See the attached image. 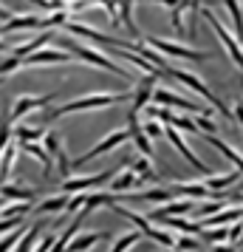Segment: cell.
<instances>
[{
  "label": "cell",
  "instance_id": "cell-34",
  "mask_svg": "<svg viewBox=\"0 0 243 252\" xmlns=\"http://www.w3.org/2000/svg\"><path fill=\"white\" fill-rule=\"evenodd\" d=\"M34 241H37V227L26 229L23 235L17 238V247H14V252H31V250H34Z\"/></svg>",
  "mask_w": 243,
  "mask_h": 252
},
{
  "label": "cell",
  "instance_id": "cell-30",
  "mask_svg": "<svg viewBox=\"0 0 243 252\" xmlns=\"http://www.w3.org/2000/svg\"><path fill=\"white\" fill-rule=\"evenodd\" d=\"M12 136H17L20 142H37V139H43L46 136V130L37 125V127H31V125H17V127H12Z\"/></svg>",
  "mask_w": 243,
  "mask_h": 252
},
{
  "label": "cell",
  "instance_id": "cell-21",
  "mask_svg": "<svg viewBox=\"0 0 243 252\" xmlns=\"http://www.w3.org/2000/svg\"><path fill=\"white\" fill-rule=\"evenodd\" d=\"M105 235L102 232H85V235H74V238L65 244V252H88L91 247H96Z\"/></svg>",
  "mask_w": 243,
  "mask_h": 252
},
{
  "label": "cell",
  "instance_id": "cell-25",
  "mask_svg": "<svg viewBox=\"0 0 243 252\" xmlns=\"http://www.w3.org/2000/svg\"><path fill=\"white\" fill-rule=\"evenodd\" d=\"M14 159H17V145L9 142L6 148L0 150V182H9V173L14 167Z\"/></svg>",
  "mask_w": 243,
  "mask_h": 252
},
{
  "label": "cell",
  "instance_id": "cell-3",
  "mask_svg": "<svg viewBox=\"0 0 243 252\" xmlns=\"http://www.w3.org/2000/svg\"><path fill=\"white\" fill-rule=\"evenodd\" d=\"M167 74H170L173 80H178L181 85L192 88L195 94H201V96H204V99H207V102L212 105V108H218V114H223L226 119H232V111L226 108V105H223V99H220V96H218L215 91H209V88H207V82H204V80H198L195 74H189V71H181V68H175V65H170V68H167Z\"/></svg>",
  "mask_w": 243,
  "mask_h": 252
},
{
  "label": "cell",
  "instance_id": "cell-19",
  "mask_svg": "<svg viewBox=\"0 0 243 252\" xmlns=\"http://www.w3.org/2000/svg\"><path fill=\"white\" fill-rule=\"evenodd\" d=\"M195 210V198H184V201H175V204H167V207H159V210H153L150 218L153 221H159L164 216H184V213H192Z\"/></svg>",
  "mask_w": 243,
  "mask_h": 252
},
{
  "label": "cell",
  "instance_id": "cell-13",
  "mask_svg": "<svg viewBox=\"0 0 243 252\" xmlns=\"http://www.w3.org/2000/svg\"><path fill=\"white\" fill-rule=\"evenodd\" d=\"M164 136H167L170 142H173V145H175V150H178V153H181V156H184V159L189 161V164H192V167H195L198 173H204V176H209V173H212V170L207 167V164H204V161L198 159V156L192 153V150H189V145H187L184 139H181V133H178V127L167 125V127H164Z\"/></svg>",
  "mask_w": 243,
  "mask_h": 252
},
{
  "label": "cell",
  "instance_id": "cell-31",
  "mask_svg": "<svg viewBox=\"0 0 243 252\" xmlns=\"http://www.w3.org/2000/svg\"><path fill=\"white\" fill-rule=\"evenodd\" d=\"M226 9L232 14V26H235V40H243V12H241V3L238 0H223Z\"/></svg>",
  "mask_w": 243,
  "mask_h": 252
},
{
  "label": "cell",
  "instance_id": "cell-43",
  "mask_svg": "<svg viewBox=\"0 0 243 252\" xmlns=\"http://www.w3.org/2000/svg\"><path fill=\"white\" fill-rule=\"evenodd\" d=\"M175 244H178L181 250H189V252L201 250V244L195 241V235H181V238H175Z\"/></svg>",
  "mask_w": 243,
  "mask_h": 252
},
{
  "label": "cell",
  "instance_id": "cell-14",
  "mask_svg": "<svg viewBox=\"0 0 243 252\" xmlns=\"http://www.w3.org/2000/svg\"><path fill=\"white\" fill-rule=\"evenodd\" d=\"M128 133H130V139H133V145H136V150H139L144 159H153V142H150V136L141 130V125H139V114L136 111H128Z\"/></svg>",
  "mask_w": 243,
  "mask_h": 252
},
{
  "label": "cell",
  "instance_id": "cell-41",
  "mask_svg": "<svg viewBox=\"0 0 243 252\" xmlns=\"http://www.w3.org/2000/svg\"><path fill=\"white\" fill-rule=\"evenodd\" d=\"M23 227V216H14V218H0V235L12 232V229Z\"/></svg>",
  "mask_w": 243,
  "mask_h": 252
},
{
  "label": "cell",
  "instance_id": "cell-15",
  "mask_svg": "<svg viewBox=\"0 0 243 252\" xmlns=\"http://www.w3.org/2000/svg\"><path fill=\"white\" fill-rule=\"evenodd\" d=\"M159 77H162V74H144V77H141V82L136 85V91H133V99H130V111L141 114V108L153 102V88H156V80H159Z\"/></svg>",
  "mask_w": 243,
  "mask_h": 252
},
{
  "label": "cell",
  "instance_id": "cell-12",
  "mask_svg": "<svg viewBox=\"0 0 243 252\" xmlns=\"http://www.w3.org/2000/svg\"><path fill=\"white\" fill-rule=\"evenodd\" d=\"M110 176L113 170H105V173H96V176H80V179H65V182L59 184V190L62 193H82V190H91V187H102V184L110 182Z\"/></svg>",
  "mask_w": 243,
  "mask_h": 252
},
{
  "label": "cell",
  "instance_id": "cell-5",
  "mask_svg": "<svg viewBox=\"0 0 243 252\" xmlns=\"http://www.w3.org/2000/svg\"><path fill=\"white\" fill-rule=\"evenodd\" d=\"M144 43L153 46L156 51H162L164 57L192 60V63H204V60L212 57V54H207V51H195V48H187V46H181V43H170V40H164V37H144Z\"/></svg>",
  "mask_w": 243,
  "mask_h": 252
},
{
  "label": "cell",
  "instance_id": "cell-48",
  "mask_svg": "<svg viewBox=\"0 0 243 252\" xmlns=\"http://www.w3.org/2000/svg\"><path fill=\"white\" fill-rule=\"evenodd\" d=\"M153 3H162V6H170V9H173V6L181 3V0H153Z\"/></svg>",
  "mask_w": 243,
  "mask_h": 252
},
{
  "label": "cell",
  "instance_id": "cell-32",
  "mask_svg": "<svg viewBox=\"0 0 243 252\" xmlns=\"http://www.w3.org/2000/svg\"><path fill=\"white\" fill-rule=\"evenodd\" d=\"M139 238H144L141 232H125V235H119V238L113 241L110 252H130V247H136V244H139Z\"/></svg>",
  "mask_w": 243,
  "mask_h": 252
},
{
  "label": "cell",
  "instance_id": "cell-20",
  "mask_svg": "<svg viewBox=\"0 0 243 252\" xmlns=\"http://www.w3.org/2000/svg\"><path fill=\"white\" fill-rule=\"evenodd\" d=\"M20 145H23V150L28 153V156H34V159L43 164L46 176H51V170H54V156H51L43 145H37V142H20Z\"/></svg>",
  "mask_w": 243,
  "mask_h": 252
},
{
  "label": "cell",
  "instance_id": "cell-7",
  "mask_svg": "<svg viewBox=\"0 0 243 252\" xmlns=\"http://www.w3.org/2000/svg\"><path fill=\"white\" fill-rule=\"evenodd\" d=\"M65 29H68L71 34L82 37V40H93V43H99V46L105 48H125L128 46L130 51H133V43H128V40H119V37H110V34H102V32H96V29H91V26L85 23H65Z\"/></svg>",
  "mask_w": 243,
  "mask_h": 252
},
{
  "label": "cell",
  "instance_id": "cell-42",
  "mask_svg": "<svg viewBox=\"0 0 243 252\" xmlns=\"http://www.w3.org/2000/svg\"><path fill=\"white\" fill-rule=\"evenodd\" d=\"M195 125H198V130H204V133H215V130H218V125L212 122V116H204V114H198Z\"/></svg>",
  "mask_w": 243,
  "mask_h": 252
},
{
  "label": "cell",
  "instance_id": "cell-23",
  "mask_svg": "<svg viewBox=\"0 0 243 252\" xmlns=\"http://www.w3.org/2000/svg\"><path fill=\"white\" fill-rule=\"evenodd\" d=\"M128 201H170L173 198V190H164V187H153V190H144V193H122Z\"/></svg>",
  "mask_w": 243,
  "mask_h": 252
},
{
  "label": "cell",
  "instance_id": "cell-46",
  "mask_svg": "<svg viewBox=\"0 0 243 252\" xmlns=\"http://www.w3.org/2000/svg\"><path fill=\"white\" fill-rule=\"evenodd\" d=\"M9 17H12V12H9V9H6V6H0V23H6V20H9Z\"/></svg>",
  "mask_w": 243,
  "mask_h": 252
},
{
  "label": "cell",
  "instance_id": "cell-26",
  "mask_svg": "<svg viewBox=\"0 0 243 252\" xmlns=\"http://www.w3.org/2000/svg\"><path fill=\"white\" fill-rule=\"evenodd\" d=\"M71 193H59V195H48L46 201H40L37 207V213H62L65 210V204H68Z\"/></svg>",
  "mask_w": 243,
  "mask_h": 252
},
{
  "label": "cell",
  "instance_id": "cell-2",
  "mask_svg": "<svg viewBox=\"0 0 243 252\" xmlns=\"http://www.w3.org/2000/svg\"><path fill=\"white\" fill-rule=\"evenodd\" d=\"M57 43L65 48V51H71L77 60H82V63H91V65H96V68H102V71H113L116 77H122V80H130L128 68H119L110 57H105V54H99V51H93L91 46H80V43H74L71 37H57Z\"/></svg>",
  "mask_w": 243,
  "mask_h": 252
},
{
  "label": "cell",
  "instance_id": "cell-38",
  "mask_svg": "<svg viewBox=\"0 0 243 252\" xmlns=\"http://www.w3.org/2000/svg\"><path fill=\"white\" fill-rule=\"evenodd\" d=\"M23 232H26L23 227H17V229H12V232H6V235L0 238V252H9V250H12L14 244H17V238H20Z\"/></svg>",
  "mask_w": 243,
  "mask_h": 252
},
{
  "label": "cell",
  "instance_id": "cell-36",
  "mask_svg": "<svg viewBox=\"0 0 243 252\" xmlns=\"http://www.w3.org/2000/svg\"><path fill=\"white\" fill-rule=\"evenodd\" d=\"M51 156H54V159H57V164H59V176H62V179H68V176H71V161H68V156H65V148L59 145Z\"/></svg>",
  "mask_w": 243,
  "mask_h": 252
},
{
  "label": "cell",
  "instance_id": "cell-45",
  "mask_svg": "<svg viewBox=\"0 0 243 252\" xmlns=\"http://www.w3.org/2000/svg\"><path fill=\"white\" fill-rule=\"evenodd\" d=\"M28 3H34V6H40V9H46V12H57L51 0H28Z\"/></svg>",
  "mask_w": 243,
  "mask_h": 252
},
{
  "label": "cell",
  "instance_id": "cell-10",
  "mask_svg": "<svg viewBox=\"0 0 243 252\" xmlns=\"http://www.w3.org/2000/svg\"><path fill=\"white\" fill-rule=\"evenodd\" d=\"M128 136H130L128 130H113V133H110L108 139H102L99 145H93V148L88 150V153H82L80 159H74V161H71V170H74V167H82V164H88V161H93L96 156H99V153H108V150L119 148V145H122V142H125Z\"/></svg>",
  "mask_w": 243,
  "mask_h": 252
},
{
  "label": "cell",
  "instance_id": "cell-1",
  "mask_svg": "<svg viewBox=\"0 0 243 252\" xmlns=\"http://www.w3.org/2000/svg\"><path fill=\"white\" fill-rule=\"evenodd\" d=\"M133 99V91L128 94H88V96H80V99H71V102L59 105V108H43V122H51L62 114H77V111H96V108H113V105L130 102Z\"/></svg>",
  "mask_w": 243,
  "mask_h": 252
},
{
  "label": "cell",
  "instance_id": "cell-28",
  "mask_svg": "<svg viewBox=\"0 0 243 252\" xmlns=\"http://www.w3.org/2000/svg\"><path fill=\"white\" fill-rule=\"evenodd\" d=\"M162 224H167V227H175L178 232H184V235H198L201 232V224H189V221H181V218H175V216H164V218H159Z\"/></svg>",
  "mask_w": 243,
  "mask_h": 252
},
{
  "label": "cell",
  "instance_id": "cell-18",
  "mask_svg": "<svg viewBox=\"0 0 243 252\" xmlns=\"http://www.w3.org/2000/svg\"><path fill=\"white\" fill-rule=\"evenodd\" d=\"M204 139H207V142H209V145H212L215 150H218V153H223V156H226V159H229L232 164H235V167L241 170V176H243V156L238 153V150H235V148H229V145H226L223 139H218L215 133H204Z\"/></svg>",
  "mask_w": 243,
  "mask_h": 252
},
{
  "label": "cell",
  "instance_id": "cell-22",
  "mask_svg": "<svg viewBox=\"0 0 243 252\" xmlns=\"http://www.w3.org/2000/svg\"><path fill=\"white\" fill-rule=\"evenodd\" d=\"M48 43H54V34L51 32H43L40 37H34V40H28V43H23V46H14V57H28V54H34V51H40L43 46H48Z\"/></svg>",
  "mask_w": 243,
  "mask_h": 252
},
{
  "label": "cell",
  "instance_id": "cell-33",
  "mask_svg": "<svg viewBox=\"0 0 243 252\" xmlns=\"http://www.w3.org/2000/svg\"><path fill=\"white\" fill-rule=\"evenodd\" d=\"M223 198H209L207 204H195V216L198 218H207V216H215L218 210H223Z\"/></svg>",
  "mask_w": 243,
  "mask_h": 252
},
{
  "label": "cell",
  "instance_id": "cell-39",
  "mask_svg": "<svg viewBox=\"0 0 243 252\" xmlns=\"http://www.w3.org/2000/svg\"><path fill=\"white\" fill-rule=\"evenodd\" d=\"M141 130H144V133H147L150 139H159V136H164V125L159 122V119H150V116H147V122L141 125Z\"/></svg>",
  "mask_w": 243,
  "mask_h": 252
},
{
  "label": "cell",
  "instance_id": "cell-16",
  "mask_svg": "<svg viewBox=\"0 0 243 252\" xmlns=\"http://www.w3.org/2000/svg\"><path fill=\"white\" fill-rule=\"evenodd\" d=\"M0 195L6 201H34L37 193L26 184H17V182H0Z\"/></svg>",
  "mask_w": 243,
  "mask_h": 252
},
{
  "label": "cell",
  "instance_id": "cell-29",
  "mask_svg": "<svg viewBox=\"0 0 243 252\" xmlns=\"http://www.w3.org/2000/svg\"><path fill=\"white\" fill-rule=\"evenodd\" d=\"M130 170L139 176V182H141V184L156 182V179H159V176H156V170L150 167V159H136L133 164H130Z\"/></svg>",
  "mask_w": 243,
  "mask_h": 252
},
{
  "label": "cell",
  "instance_id": "cell-27",
  "mask_svg": "<svg viewBox=\"0 0 243 252\" xmlns=\"http://www.w3.org/2000/svg\"><path fill=\"white\" fill-rule=\"evenodd\" d=\"M116 3H119V20H122V26H125L133 37H139V29L133 23V0H116Z\"/></svg>",
  "mask_w": 243,
  "mask_h": 252
},
{
  "label": "cell",
  "instance_id": "cell-40",
  "mask_svg": "<svg viewBox=\"0 0 243 252\" xmlns=\"http://www.w3.org/2000/svg\"><path fill=\"white\" fill-rule=\"evenodd\" d=\"M17 68H23V60L12 54L9 60H3V63H0V77H6V74H12V71H17Z\"/></svg>",
  "mask_w": 243,
  "mask_h": 252
},
{
  "label": "cell",
  "instance_id": "cell-37",
  "mask_svg": "<svg viewBox=\"0 0 243 252\" xmlns=\"http://www.w3.org/2000/svg\"><path fill=\"white\" fill-rule=\"evenodd\" d=\"M204 235H207V241H212V244H220V241H229V224L226 227H218V229H201Z\"/></svg>",
  "mask_w": 243,
  "mask_h": 252
},
{
  "label": "cell",
  "instance_id": "cell-9",
  "mask_svg": "<svg viewBox=\"0 0 243 252\" xmlns=\"http://www.w3.org/2000/svg\"><path fill=\"white\" fill-rule=\"evenodd\" d=\"M54 99H57V94H46V96H31V94H23V96H17V99H14V108H12V114H9V119L17 122V119H23V116L31 114V111H43V108H48Z\"/></svg>",
  "mask_w": 243,
  "mask_h": 252
},
{
  "label": "cell",
  "instance_id": "cell-8",
  "mask_svg": "<svg viewBox=\"0 0 243 252\" xmlns=\"http://www.w3.org/2000/svg\"><path fill=\"white\" fill-rule=\"evenodd\" d=\"M153 102L156 105H167V108H178V111H192V114H204V116H212L207 105H198L192 99H184L178 94L167 91V88H153Z\"/></svg>",
  "mask_w": 243,
  "mask_h": 252
},
{
  "label": "cell",
  "instance_id": "cell-47",
  "mask_svg": "<svg viewBox=\"0 0 243 252\" xmlns=\"http://www.w3.org/2000/svg\"><path fill=\"white\" fill-rule=\"evenodd\" d=\"M212 252H235V250H232L229 244H215V250Z\"/></svg>",
  "mask_w": 243,
  "mask_h": 252
},
{
  "label": "cell",
  "instance_id": "cell-4",
  "mask_svg": "<svg viewBox=\"0 0 243 252\" xmlns=\"http://www.w3.org/2000/svg\"><path fill=\"white\" fill-rule=\"evenodd\" d=\"M110 210H113V213H119L122 218H128L130 224H136V227H139V232L144 235V238L156 241V244H162V247H175V238L170 235V232H167V229L150 227V218L139 216V213H133V210H125V207H119V204H110Z\"/></svg>",
  "mask_w": 243,
  "mask_h": 252
},
{
  "label": "cell",
  "instance_id": "cell-6",
  "mask_svg": "<svg viewBox=\"0 0 243 252\" xmlns=\"http://www.w3.org/2000/svg\"><path fill=\"white\" fill-rule=\"evenodd\" d=\"M201 14H204V20L212 26V32L220 37V43H223V48H226V54L232 57V63H235V65L243 71V48L238 46V40H235V37H232L229 32L223 29V23H220V20H218V17H215L212 12H209V9H201Z\"/></svg>",
  "mask_w": 243,
  "mask_h": 252
},
{
  "label": "cell",
  "instance_id": "cell-52",
  "mask_svg": "<svg viewBox=\"0 0 243 252\" xmlns=\"http://www.w3.org/2000/svg\"><path fill=\"white\" fill-rule=\"evenodd\" d=\"M0 82H3V80H0Z\"/></svg>",
  "mask_w": 243,
  "mask_h": 252
},
{
  "label": "cell",
  "instance_id": "cell-50",
  "mask_svg": "<svg viewBox=\"0 0 243 252\" xmlns=\"http://www.w3.org/2000/svg\"><path fill=\"white\" fill-rule=\"evenodd\" d=\"M238 241H241V247H243V232H241V238H238Z\"/></svg>",
  "mask_w": 243,
  "mask_h": 252
},
{
  "label": "cell",
  "instance_id": "cell-17",
  "mask_svg": "<svg viewBox=\"0 0 243 252\" xmlns=\"http://www.w3.org/2000/svg\"><path fill=\"white\" fill-rule=\"evenodd\" d=\"M139 176H136V173L130 170H122V173H113V176H110V182H108V190H110V193H130V190H133V187H139Z\"/></svg>",
  "mask_w": 243,
  "mask_h": 252
},
{
  "label": "cell",
  "instance_id": "cell-24",
  "mask_svg": "<svg viewBox=\"0 0 243 252\" xmlns=\"http://www.w3.org/2000/svg\"><path fill=\"white\" fill-rule=\"evenodd\" d=\"M238 179H241V170H232V173H226V176H212V173H209L207 179H204V184H207L212 193H220V190L232 187Z\"/></svg>",
  "mask_w": 243,
  "mask_h": 252
},
{
  "label": "cell",
  "instance_id": "cell-44",
  "mask_svg": "<svg viewBox=\"0 0 243 252\" xmlns=\"http://www.w3.org/2000/svg\"><path fill=\"white\" fill-rule=\"evenodd\" d=\"M241 232H243V218L229 224V241H238V238H241Z\"/></svg>",
  "mask_w": 243,
  "mask_h": 252
},
{
  "label": "cell",
  "instance_id": "cell-11",
  "mask_svg": "<svg viewBox=\"0 0 243 252\" xmlns=\"http://www.w3.org/2000/svg\"><path fill=\"white\" fill-rule=\"evenodd\" d=\"M23 60V65H54V63H62V65H68V63H74V54L71 51H65V48H59V51H54V48H40V51H34V54H28V57H20Z\"/></svg>",
  "mask_w": 243,
  "mask_h": 252
},
{
  "label": "cell",
  "instance_id": "cell-49",
  "mask_svg": "<svg viewBox=\"0 0 243 252\" xmlns=\"http://www.w3.org/2000/svg\"><path fill=\"white\" fill-rule=\"evenodd\" d=\"M3 204H6V198H3V195H0V207H3Z\"/></svg>",
  "mask_w": 243,
  "mask_h": 252
},
{
  "label": "cell",
  "instance_id": "cell-35",
  "mask_svg": "<svg viewBox=\"0 0 243 252\" xmlns=\"http://www.w3.org/2000/svg\"><path fill=\"white\" fill-rule=\"evenodd\" d=\"M34 210V204L31 201H20V204H14V207H0V216L3 218H14V216H26V213H31Z\"/></svg>",
  "mask_w": 243,
  "mask_h": 252
},
{
  "label": "cell",
  "instance_id": "cell-51",
  "mask_svg": "<svg viewBox=\"0 0 243 252\" xmlns=\"http://www.w3.org/2000/svg\"><path fill=\"white\" fill-rule=\"evenodd\" d=\"M0 48H3V43H0Z\"/></svg>",
  "mask_w": 243,
  "mask_h": 252
}]
</instances>
